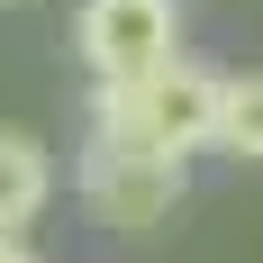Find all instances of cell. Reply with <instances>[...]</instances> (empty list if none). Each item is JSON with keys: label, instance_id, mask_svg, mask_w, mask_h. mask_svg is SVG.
I'll list each match as a JSON object with an SVG mask.
<instances>
[{"label": "cell", "instance_id": "obj_5", "mask_svg": "<svg viewBox=\"0 0 263 263\" xmlns=\"http://www.w3.org/2000/svg\"><path fill=\"white\" fill-rule=\"evenodd\" d=\"M218 155L236 163H263V73H227V91H218Z\"/></svg>", "mask_w": 263, "mask_h": 263}, {"label": "cell", "instance_id": "obj_6", "mask_svg": "<svg viewBox=\"0 0 263 263\" xmlns=\"http://www.w3.org/2000/svg\"><path fill=\"white\" fill-rule=\"evenodd\" d=\"M0 263H36V254H27V245H18V236H0Z\"/></svg>", "mask_w": 263, "mask_h": 263}, {"label": "cell", "instance_id": "obj_2", "mask_svg": "<svg viewBox=\"0 0 263 263\" xmlns=\"http://www.w3.org/2000/svg\"><path fill=\"white\" fill-rule=\"evenodd\" d=\"M182 191H191V163L155 155V145L127 136V127H91V145H82V200H91L109 227L145 236V227H163V218L182 209Z\"/></svg>", "mask_w": 263, "mask_h": 263}, {"label": "cell", "instance_id": "obj_1", "mask_svg": "<svg viewBox=\"0 0 263 263\" xmlns=\"http://www.w3.org/2000/svg\"><path fill=\"white\" fill-rule=\"evenodd\" d=\"M218 91H227L218 64L173 54V64H163L155 82H136V91H91V127H127V136H145L155 155L191 163L218 136Z\"/></svg>", "mask_w": 263, "mask_h": 263}, {"label": "cell", "instance_id": "obj_3", "mask_svg": "<svg viewBox=\"0 0 263 263\" xmlns=\"http://www.w3.org/2000/svg\"><path fill=\"white\" fill-rule=\"evenodd\" d=\"M73 46L91 64V91H136L182 54V9L173 0H82Z\"/></svg>", "mask_w": 263, "mask_h": 263}, {"label": "cell", "instance_id": "obj_4", "mask_svg": "<svg viewBox=\"0 0 263 263\" xmlns=\"http://www.w3.org/2000/svg\"><path fill=\"white\" fill-rule=\"evenodd\" d=\"M46 200H54V163H46V145H36L27 127H0V236L36 227V218H46Z\"/></svg>", "mask_w": 263, "mask_h": 263}]
</instances>
